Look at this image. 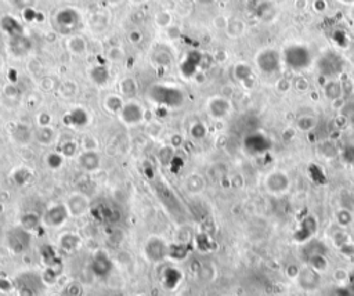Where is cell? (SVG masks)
<instances>
[{
    "label": "cell",
    "mask_w": 354,
    "mask_h": 296,
    "mask_svg": "<svg viewBox=\"0 0 354 296\" xmlns=\"http://www.w3.org/2000/svg\"><path fill=\"white\" fill-rule=\"evenodd\" d=\"M147 98L158 107L179 108L184 102V92L176 85L152 83L147 89Z\"/></svg>",
    "instance_id": "6da1fadb"
},
{
    "label": "cell",
    "mask_w": 354,
    "mask_h": 296,
    "mask_svg": "<svg viewBox=\"0 0 354 296\" xmlns=\"http://www.w3.org/2000/svg\"><path fill=\"white\" fill-rule=\"evenodd\" d=\"M284 62L289 69L295 72L304 71L307 69L311 62H313V56L311 51L304 45H289L284 50Z\"/></svg>",
    "instance_id": "7a4b0ae2"
},
{
    "label": "cell",
    "mask_w": 354,
    "mask_h": 296,
    "mask_svg": "<svg viewBox=\"0 0 354 296\" xmlns=\"http://www.w3.org/2000/svg\"><path fill=\"white\" fill-rule=\"evenodd\" d=\"M118 117H119L123 125L136 126L138 123H141L143 121H146V109L143 108L140 102L134 101V100H129L127 102H125V105H123Z\"/></svg>",
    "instance_id": "3957f363"
},
{
    "label": "cell",
    "mask_w": 354,
    "mask_h": 296,
    "mask_svg": "<svg viewBox=\"0 0 354 296\" xmlns=\"http://www.w3.org/2000/svg\"><path fill=\"white\" fill-rule=\"evenodd\" d=\"M256 65L264 73H274L279 69L281 57L279 53L274 49H264L259 51L256 56Z\"/></svg>",
    "instance_id": "277c9868"
},
{
    "label": "cell",
    "mask_w": 354,
    "mask_h": 296,
    "mask_svg": "<svg viewBox=\"0 0 354 296\" xmlns=\"http://www.w3.org/2000/svg\"><path fill=\"white\" fill-rule=\"evenodd\" d=\"M69 217V212L66 209L65 205H53L49 209L46 210L43 217H42V223L46 227H51V229H57L61 227L62 225H65V221Z\"/></svg>",
    "instance_id": "5b68a950"
},
{
    "label": "cell",
    "mask_w": 354,
    "mask_h": 296,
    "mask_svg": "<svg viewBox=\"0 0 354 296\" xmlns=\"http://www.w3.org/2000/svg\"><path fill=\"white\" fill-rule=\"evenodd\" d=\"M231 102L230 100L223 96H215V97H210L206 102V109L207 114L216 119V121H220V119H224L227 118L231 113Z\"/></svg>",
    "instance_id": "8992f818"
},
{
    "label": "cell",
    "mask_w": 354,
    "mask_h": 296,
    "mask_svg": "<svg viewBox=\"0 0 354 296\" xmlns=\"http://www.w3.org/2000/svg\"><path fill=\"white\" fill-rule=\"evenodd\" d=\"M56 24L62 33H71L81 24V17L74 9H64L57 13Z\"/></svg>",
    "instance_id": "52a82bcc"
},
{
    "label": "cell",
    "mask_w": 354,
    "mask_h": 296,
    "mask_svg": "<svg viewBox=\"0 0 354 296\" xmlns=\"http://www.w3.org/2000/svg\"><path fill=\"white\" fill-rule=\"evenodd\" d=\"M66 209L69 212V216L72 217H81L83 214H86L90 209V201L86 195L82 193H74L68 197L66 201Z\"/></svg>",
    "instance_id": "ba28073f"
},
{
    "label": "cell",
    "mask_w": 354,
    "mask_h": 296,
    "mask_svg": "<svg viewBox=\"0 0 354 296\" xmlns=\"http://www.w3.org/2000/svg\"><path fill=\"white\" fill-rule=\"evenodd\" d=\"M264 187L271 194H282L289 189L288 174L284 173L281 170H275L264 179Z\"/></svg>",
    "instance_id": "9c48e42d"
},
{
    "label": "cell",
    "mask_w": 354,
    "mask_h": 296,
    "mask_svg": "<svg viewBox=\"0 0 354 296\" xmlns=\"http://www.w3.org/2000/svg\"><path fill=\"white\" fill-rule=\"evenodd\" d=\"M296 281H298L300 288L307 289V291H314V289L318 288L320 282H321V274L314 271L309 266H306L303 269H300Z\"/></svg>",
    "instance_id": "30bf717a"
},
{
    "label": "cell",
    "mask_w": 354,
    "mask_h": 296,
    "mask_svg": "<svg viewBox=\"0 0 354 296\" xmlns=\"http://www.w3.org/2000/svg\"><path fill=\"white\" fill-rule=\"evenodd\" d=\"M32 50V43L26 38L25 35L22 36H14L10 38L9 42V51L17 58H22L29 54V51Z\"/></svg>",
    "instance_id": "8fae6325"
},
{
    "label": "cell",
    "mask_w": 354,
    "mask_h": 296,
    "mask_svg": "<svg viewBox=\"0 0 354 296\" xmlns=\"http://www.w3.org/2000/svg\"><path fill=\"white\" fill-rule=\"evenodd\" d=\"M9 245L15 252H22L29 246V231L21 229H14L9 234Z\"/></svg>",
    "instance_id": "7c38bea8"
},
{
    "label": "cell",
    "mask_w": 354,
    "mask_h": 296,
    "mask_svg": "<svg viewBox=\"0 0 354 296\" xmlns=\"http://www.w3.org/2000/svg\"><path fill=\"white\" fill-rule=\"evenodd\" d=\"M78 164L86 172H96L101 165V157L97 151H83L78 157Z\"/></svg>",
    "instance_id": "4fadbf2b"
},
{
    "label": "cell",
    "mask_w": 354,
    "mask_h": 296,
    "mask_svg": "<svg viewBox=\"0 0 354 296\" xmlns=\"http://www.w3.org/2000/svg\"><path fill=\"white\" fill-rule=\"evenodd\" d=\"M66 50L71 53L72 56H83L89 49V43L81 35H71L66 39L65 43Z\"/></svg>",
    "instance_id": "5bb4252c"
},
{
    "label": "cell",
    "mask_w": 354,
    "mask_h": 296,
    "mask_svg": "<svg viewBox=\"0 0 354 296\" xmlns=\"http://www.w3.org/2000/svg\"><path fill=\"white\" fill-rule=\"evenodd\" d=\"M125 105V100L122 97L121 94L118 93H111V94H107L104 100H102V107L108 114H112V115H119V113L122 111V108Z\"/></svg>",
    "instance_id": "9a60e30c"
},
{
    "label": "cell",
    "mask_w": 354,
    "mask_h": 296,
    "mask_svg": "<svg viewBox=\"0 0 354 296\" xmlns=\"http://www.w3.org/2000/svg\"><path fill=\"white\" fill-rule=\"evenodd\" d=\"M245 145H246V150L252 154H262L267 151L268 140L263 134L256 133V134L248 136V138L245 140Z\"/></svg>",
    "instance_id": "2e32d148"
},
{
    "label": "cell",
    "mask_w": 354,
    "mask_h": 296,
    "mask_svg": "<svg viewBox=\"0 0 354 296\" xmlns=\"http://www.w3.org/2000/svg\"><path fill=\"white\" fill-rule=\"evenodd\" d=\"M119 94L127 100H133L138 94V83L133 77L122 78L119 82Z\"/></svg>",
    "instance_id": "e0dca14e"
},
{
    "label": "cell",
    "mask_w": 354,
    "mask_h": 296,
    "mask_svg": "<svg viewBox=\"0 0 354 296\" xmlns=\"http://www.w3.org/2000/svg\"><path fill=\"white\" fill-rule=\"evenodd\" d=\"M201 62V54L198 53H190L186 60L180 66V71L184 78H194V75L198 72V65Z\"/></svg>",
    "instance_id": "ac0fdd59"
},
{
    "label": "cell",
    "mask_w": 354,
    "mask_h": 296,
    "mask_svg": "<svg viewBox=\"0 0 354 296\" xmlns=\"http://www.w3.org/2000/svg\"><path fill=\"white\" fill-rule=\"evenodd\" d=\"M65 122L68 125L74 126V128H82V126H85L89 122V114H87L85 108L76 107L66 114Z\"/></svg>",
    "instance_id": "d6986e66"
},
{
    "label": "cell",
    "mask_w": 354,
    "mask_h": 296,
    "mask_svg": "<svg viewBox=\"0 0 354 296\" xmlns=\"http://www.w3.org/2000/svg\"><path fill=\"white\" fill-rule=\"evenodd\" d=\"M33 138L36 140V143H39L41 145H51L56 141L57 133L51 126H46V128H36L33 132Z\"/></svg>",
    "instance_id": "ffe728a7"
},
{
    "label": "cell",
    "mask_w": 354,
    "mask_h": 296,
    "mask_svg": "<svg viewBox=\"0 0 354 296\" xmlns=\"http://www.w3.org/2000/svg\"><path fill=\"white\" fill-rule=\"evenodd\" d=\"M0 25H2V31L7 33L10 38L24 35V29H22L21 24L15 18H13V17H5L2 20V22H0Z\"/></svg>",
    "instance_id": "44dd1931"
},
{
    "label": "cell",
    "mask_w": 354,
    "mask_h": 296,
    "mask_svg": "<svg viewBox=\"0 0 354 296\" xmlns=\"http://www.w3.org/2000/svg\"><path fill=\"white\" fill-rule=\"evenodd\" d=\"M89 77L94 85L104 86L110 81V71L105 65H94L91 66V69L89 71Z\"/></svg>",
    "instance_id": "7402d4cb"
},
{
    "label": "cell",
    "mask_w": 354,
    "mask_h": 296,
    "mask_svg": "<svg viewBox=\"0 0 354 296\" xmlns=\"http://www.w3.org/2000/svg\"><path fill=\"white\" fill-rule=\"evenodd\" d=\"M173 60H174V57L170 53V50H167V47H158L152 54V61L155 62L159 68L170 66L173 64Z\"/></svg>",
    "instance_id": "603a6c76"
},
{
    "label": "cell",
    "mask_w": 354,
    "mask_h": 296,
    "mask_svg": "<svg viewBox=\"0 0 354 296\" xmlns=\"http://www.w3.org/2000/svg\"><path fill=\"white\" fill-rule=\"evenodd\" d=\"M234 77H235L237 81H239L242 85H245V86H246L248 82H253L255 81L252 68L248 64H245V62H239V64L234 66Z\"/></svg>",
    "instance_id": "cb8c5ba5"
},
{
    "label": "cell",
    "mask_w": 354,
    "mask_h": 296,
    "mask_svg": "<svg viewBox=\"0 0 354 296\" xmlns=\"http://www.w3.org/2000/svg\"><path fill=\"white\" fill-rule=\"evenodd\" d=\"M307 266L311 267L314 271H317L320 274H323L328 270L329 262L325 257L324 253H315V255L307 256Z\"/></svg>",
    "instance_id": "d4e9b609"
},
{
    "label": "cell",
    "mask_w": 354,
    "mask_h": 296,
    "mask_svg": "<svg viewBox=\"0 0 354 296\" xmlns=\"http://www.w3.org/2000/svg\"><path fill=\"white\" fill-rule=\"evenodd\" d=\"M147 252L148 256H150L151 259H155V256H158V259H159V257L162 259V256L166 253V246H165L162 240H159V238H151V240H148Z\"/></svg>",
    "instance_id": "484cf974"
},
{
    "label": "cell",
    "mask_w": 354,
    "mask_h": 296,
    "mask_svg": "<svg viewBox=\"0 0 354 296\" xmlns=\"http://www.w3.org/2000/svg\"><path fill=\"white\" fill-rule=\"evenodd\" d=\"M58 96L64 100H71L78 94V85H76L74 81H64V82L60 83L58 86Z\"/></svg>",
    "instance_id": "4316f807"
},
{
    "label": "cell",
    "mask_w": 354,
    "mask_h": 296,
    "mask_svg": "<svg viewBox=\"0 0 354 296\" xmlns=\"http://www.w3.org/2000/svg\"><path fill=\"white\" fill-rule=\"evenodd\" d=\"M42 220L39 217V214L33 213V212H28L22 217H21V227L26 231H33L41 226Z\"/></svg>",
    "instance_id": "83f0119b"
},
{
    "label": "cell",
    "mask_w": 354,
    "mask_h": 296,
    "mask_svg": "<svg viewBox=\"0 0 354 296\" xmlns=\"http://www.w3.org/2000/svg\"><path fill=\"white\" fill-rule=\"evenodd\" d=\"M79 244H81L79 237L72 233H65L60 237V246L62 249L74 250Z\"/></svg>",
    "instance_id": "f1b7e54d"
},
{
    "label": "cell",
    "mask_w": 354,
    "mask_h": 296,
    "mask_svg": "<svg viewBox=\"0 0 354 296\" xmlns=\"http://www.w3.org/2000/svg\"><path fill=\"white\" fill-rule=\"evenodd\" d=\"M30 137H33V133L26 128L25 125H17L14 129V138L21 144L28 143Z\"/></svg>",
    "instance_id": "f546056e"
},
{
    "label": "cell",
    "mask_w": 354,
    "mask_h": 296,
    "mask_svg": "<svg viewBox=\"0 0 354 296\" xmlns=\"http://www.w3.org/2000/svg\"><path fill=\"white\" fill-rule=\"evenodd\" d=\"M186 187L191 193H198L203 189V179L197 173L190 174L186 180Z\"/></svg>",
    "instance_id": "4dcf8cb0"
},
{
    "label": "cell",
    "mask_w": 354,
    "mask_h": 296,
    "mask_svg": "<svg viewBox=\"0 0 354 296\" xmlns=\"http://www.w3.org/2000/svg\"><path fill=\"white\" fill-rule=\"evenodd\" d=\"M78 148H79V145H78L76 141L66 140V141H62V143H61L58 153L62 154L64 158H71V157H74V155L78 153Z\"/></svg>",
    "instance_id": "1f68e13d"
},
{
    "label": "cell",
    "mask_w": 354,
    "mask_h": 296,
    "mask_svg": "<svg viewBox=\"0 0 354 296\" xmlns=\"http://www.w3.org/2000/svg\"><path fill=\"white\" fill-rule=\"evenodd\" d=\"M64 159L65 158L62 157V154L58 153V151H54V153H50L46 157V164L53 170H57V169H60L62 166Z\"/></svg>",
    "instance_id": "d6a6232c"
},
{
    "label": "cell",
    "mask_w": 354,
    "mask_h": 296,
    "mask_svg": "<svg viewBox=\"0 0 354 296\" xmlns=\"http://www.w3.org/2000/svg\"><path fill=\"white\" fill-rule=\"evenodd\" d=\"M126 53L121 46H112L107 50V58L112 62H122L125 60Z\"/></svg>",
    "instance_id": "836d02e7"
},
{
    "label": "cell",
    "mask_w": 354,
    "mask_h": 296,
    "mask_svg": "<svg viewBox=\"0 0 354 296\" xmlns=\"http://www.w3.org/2000/svg\"><path fill=\"white\" fill-rule=\"evenodd\" d=\"M190 134H191V137L194 138V140H202L207 134L206 125L202 122L192 123L191 128H190Z\"/></svg>",
    "instance_id": "e575fe53"
},
{
    "label": "cell",
    "mask_w": 354,
    "mask_h": 296,
    "mask_svg": "<svg viewBox=\"0 0 354 296\" xmlns=\"http://www.w3.org/2000/svg\"><path fill=\"white\" fill-rule=\"evenodd\" d=\"M172 14L167 13V11H161V13H158L157 17H155V24L158 25V28H163V29L170 28V26H172Z\"/></svg>",
    "instance_id": "d590c367"
},
{
    "label": "cell",
    "mask_w": 354,
    "mask_h": 296,
    "mask_svg": "<svg viewBox=\"0 0 354 296\" xmlns=\"http://www.w3.org/2000/svg\"><path fill=\"white\" fill-rule=\"evenodd\" d=\"M336 220H338L339 226L347 227V226H350L353 223V214H351L350 210L340 209L338 210V213H336Z\"/></svg>",
    "instance_id": "8d00e7d4"
},
{
    "label": "cell",
    "mask_w": 354,
    "mask_h": 296,
    "mask_svg": "<svg viewBox=\"0 0 354 296\" xmlns=\"http://www.w3.org/2000/svg\"><path fill=\"white\" fill-rule=\"evenodd\" d=\"M81 144L83 151H97V148H98V141H97V138L93 137V136L83 137L82 138Z\"/></svg>",
    "instance_id": "74e56055"
},
{
    "label": "cell",
    "mask_w": 354,
    "mask_h": 296,
    "mask_svg": "<svg viewBox=\"0 0 354 296\" xmlns=\"http://www.w3.org/2000/svg\"><path fill=\"white\" fill-rule=\"evenodd\" d=\"M315 126V121L314 118L310 117H302L298 119V128L303 132H307L310 129H313Z\"/></svg>",
    "instance_id": "f35d334b"
},
{
    "label": "cell",
    "mask_w": 354,
    "mask_h": 296,
    "mask_svg": "<svg viewBox=\"0 0 354 296\" xmlns=\"http://www.w3.org/2000/svg\"><path fill=\"white\" fill-rule=\"evenodd\" d=\"M3 96H5L6 98H17L18 96H20V90H18V87L15 86L14 83H7L5 87H3Z\"/></svg>",
    "instance_id": "ab89813d"
},
{
    "label": "cell",
    "mask_w": 354,
    "mask_h": 296,
    "mask_svg": "<svg viewBox=\"0 0 354 296\" xmlns=\"http://www.w3.org/2000/svg\"><path fill=\"white\" fill-rule=\"evenodd\" d=\"M51 121H53V118H51V115L49 113H41V114H38V117H36L38 128L51 126Z\"/></svg>",
    "instance_id": "60d3db41"
},
{
    "label": "cell",
    "mask_w": 354,
    "mask_h": 296,
    "mask_svg": "<svg viewBox=\"0 0 354 296\" xmlns=\"http://www.w3.org/2000/svg\"><path fill=\"white\" fill-rule=\"evenodd\" d=\"M39 86H41L42 90H45V92H50V90L54 89L56 83H54V79H53V78L45 77V78H42L41 81H39Z\"/></svg>",
    "instance_id": "b9f144b4"
},
{
    "label": "cell",
    "mask_w": 354,
    "mask_h": 296,
    "mask_svg": "<svg viewBox=\"0 0 354 296\" xmlns=\"http://www.w3.org/2000/svg\"><path fill=\"white\" fill-rule=\"evenodd\" d=\"M342 157L347 162V164H351L354 166V145L350 144V145H346L342 153Z\"/></svg>",
    "instance_id": "7bdbcfd3"
},
{
    "label": "cell",
    "mask_w": 354,
    "mask_h": 296,
    "mask_svg": "<svg viewBox=\"0 0 354 296\" xmlns=\"http://www.w3.org/2000/svg\"><path fill=\"white\" fill-rule=\"evenodd\" d=\"M334 278L339 284H343V282L347 284V281H349V271L343 270V269H338V270L334 271Z\"/></svg>",
    "instance_id": "ee69618b"
},
{
    "label": "cell",
    "mask_w": 354,
    "mask_h": 296,
    "mask_svg": "<svg viewBox=\"0 0 354 296\" xmlns=\"http://www.w3.org/2000/svg\"><path fill=\"white\" fill-rule=\"evenodd\" d=\"M143 33L141 31H138V29H133V31L129 32V35H127V39H129V42L132 43V45H140L143 42Z\"/></svg>",
    "instance_id": "f6af8a7d"
},
{
    "label": "cell",
    "mask_w": 354,
    "mask_h": 296,
    "mask_svg": "<svg viewBox=\"0 0 354 296\" xmlns=\"http://www.w3.org/2000/svg\"><path fill=\"white\" fill-rule=\"evenodd\" d=\"M26 68H28V71H29L30 73L39 75L42 71V64L39 61H36V60H30V61H28V64H26Z\"/></svg>",
    "instance_id": "bcb514c9"
},
{
    "label": "cell",
    "mask_w": 354,
    "mask_h": 296,
    "mask_svg": "<svg viewBox=\"0 0 354 296\" xmlns=\"http://www.w3.org/2000/svg\"><path fill=\"white\" fill-rule=\"evenodd\" d=\"M335 42H336V45H339V46H346V42H347V36H346V33H344L343 31H336L334 33V38H332Z\"/></svg>",
    "instance_id": "7dc6e473"
},
{
    "label": "cell",
    "mask_w": 354,
    "mask_h": 296,
    "mask_svg": "<svg viewBox=\"0 0 354 296\" xmlns=\"http://www.w3.org/2000/svg\"><path fill=\"white\" fill-rule=\"evenodd\" d=\"M347 285H349L350 291L354 293V270L349 271V281H347Z\"/></svg>",
    "instance_id": "c3c4849f"
},
{
    "label": "cell",
    "mask_w": 354,
    "mask_h": 296,
    "mask_svg": "<svg viewBox=\"0 0 354 296\" xmlns=\"http://www.w3.org/2000/svg\"><path fill=\"white\" fill-rule=\"evenodd\" d=\"M180 141H182V136L174 134L172 137V140H170V144H172L173 147H179V145H180Z\"/></svg>",
    "instance_id": "681fc988"
},
{
    "label": "cell",
    "mask_w": 354,
    "mask_h": 296,
    "mask_svg": "<svg viewBox=\"0 0 354 296\" xmlns=\"http://www.w3.org/2000/svg\"><path fill=\"white\" fill-rule=\"evenodd\" d=\"M3 39H5V38H3V31L0 29V46L3 45Z\"/></svg>",
    "instance_id": "f907efd6"
},
{
    "label": "cell",
    "mask_w": 354,
    "mask_h": 296,
    "mask_svg": "<svg viewBox=\"0 0 354 296\" xmlns=\"http://www.w3.org/2000/svg\"><path fill=\"white\" fill-rule=\"evenodd\" d=\"M3 64H5V62H3V57L0 56V71H2V68H3Z\"/></svg>",
    "instance_id": "816d5d0a"
},
{
    "label": "cell",
    "mask_w": 354,
    "mask_h": 296,
    "mask_svg": "<svg viewBox=\"0 0 354 296\" xmlns=\"http://www.w3.org/2000/svg\"><path fill=\"white\" fill-rule=\"evenodd\" d=\"M132 2H134V3H143V2H146V0H132Z\"/></svg>",
    "instance_id": "f5cc1de1"
},
{
    "label": "cell",
    "mask_w": 354,
    "mask_h": 296,
    "mask_svg": "<svg viewBox=\"0 0 354 296\" xmlns=\"http://www.w3.org/2000/svg\"><path fill=\"white\" fill-rule=\"evenodd\" d=\"M110 2H111V3H118L119 0H110Z\"/></svg>",
    "instance_id": "db71d44e"
},
{
    "label": "cell",
    "mask_w": 354,
    "mask_h": 296,
    "mask_svg": "<svg viewBox=\"0 0 354 296\" xmlns=\"http://www.w3.org/2000/svg\"><path fill=\"white\" fill-rule=\"evenodd\" d=\"M343 2H346V3H351V2H354V0H343Z\"/></svg>",
    "instance_id": "11a10c76"
},
{
    "label": "cell",
    "mask_w": 354,
    "mask_h": 296,
    "mask_svg": "<svg viewBox=\"0 0 354 296\" xmlns=\"http://www.w3.org/2000/svg\"><path fill=\"white\" fill-rule=\"evenodd\" d=\"M351 18H354V7H353V11H351Z\"/></svg>",
    "instance_id": "9f6ffc18"
},
{
    "label": "cell",
    "mask_w": 354,
    "mask_h": 296,
    "mask_svg": "<svg viewBox=\"0 0 354 296\" xmlns=\"http://www.w3.org/2000/svg\"><path fill=\"white\" fill-rule=\"evenodd\" d=\"M353 177H354V168H353Z\"/></svg>",
    "instance_id": "6f0895ef"
}]
</instances>
